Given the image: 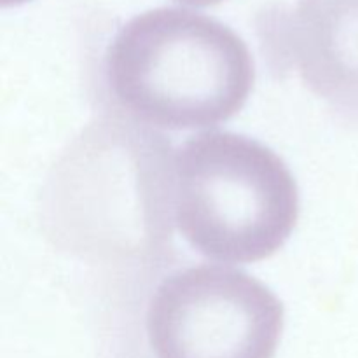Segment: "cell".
I'll use <instances>...</instances> for the list:
<instances>
[{
    "label": "cell",
    "instance_id": "5",
    "mask_svg": "<svg viewBox=\"0 0 358 358\" xmlns=\"http://www.w3.org/2000/svg\"><path fill=\"white\" fill-rule=\"evenodd\" d=\"M268 37L311 93L358 114V0H297Z\"/></svg>",
    "mask_w": 358,
    "mask_h": 358
},
{
    "label": "cell",
    "instance_id": "6",
    "mask_svg": "<svg viewBox=\"0 0 358 358\" xmlns=\"http://www.w3.org/2000/svg\"><path fill=\"white\" fill-rule=\"evenodd\" d=\"M177 2L187 3V6H194V7H210V6H217V3L224 2V0H177Z\"/></svg>",
    "mask_w": 358,
    "mask_h": 358
},
{
    "label": "cell",
    "instance_id": "1",
    "mask_svg": "<svg viewBox=\"0 0 358 358\" xmlns=\"http://www.w3.org/2000/svg\"><path fill=\"white\" fill-rule=\"evenodd\" d=\"M105 79L131 117L178 131L236 115L254 87L255 66L243 38L215 17L157 7L117 31Z\"/></svg>",
    "mask_w": 358,
    "mask_h": 358
},
{
    "label": "cell",
    "instance_id": "2",
    "mask_svg": "<svg viewBox=\"0 0 358 358\" xmlns=\"http://www.w3.org/2000/svg\"><path fill=\"white\" fill-rule=\"evenodd\" d=\"M173 219L205 257L233 264L264 261L296 227L299 191L282 157L257 140L199 133L175 154Z\"/></svg>",
    "mask_w": 358,
    "mask_h": 358
},
{
    "label": "cell",
    "instance_id": "3",
    "mask_svg": "<svg viewBox=\"0 0 358 358\" xmlns=\"http://www.w3.org/2000/svg\"><path fill=\"white\" fill-rule=\"evenodd\" d=\"M163 135L131 122L100 121L63 156L52 184L55 208L77 215L105 203L76 250L93 255L152 250L171 236L173 164ZM90 254V252H87Z\"/></svg>",
    "mask_w": 358,
    "mask_h": 358
},
{
    "label": "cell",
    "instance_id": "7",
    "mask_svg": "<svg viewBox=\"0 0 358 358\" xmlns=\"http://www.w3.org/2000/svg\"><path fill=\"white\" fill-rule=\"evenodd\" d=\"M21 2H27V0H0V3H2L3 7L17 6V3H21Z\"/></svg>",
    "mask_w": 358,
    "mask_h": 358
},
{
    "label": "cell",
    "instance_id": "4",
    "mask_svg": "<svg viewBox=\"0 0 358 358\" xmlns=\"http://www.w3.org/2000/svg\"><path fill=\"white\" fill-rule=\"evenodd\" d=\"M283 318L282 301L254 276L201 264L161 282L145 331L156 358H273Z\"/></svg>",
    "mask_w": 358,
    "mask_h": 358
}]
</instances>
